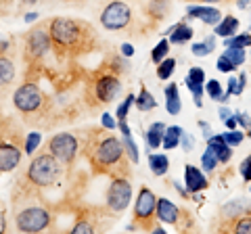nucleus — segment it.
<instances>
[{
	"label": "nucleus",
	"mask_w": 251,
	"mask_h": 234,
	"mask_svg": "<svg viewBox=\"0 0 251 234\" xmlns=\"http://www.w3.org/2000/svg\"><path fill=\"white\" fill-rule=\"evenodd\" d=\"M23 19H25L27 23H31V21H36V19H38V15H36V13H27V15H25V17H23Z\"/></svg>",
	"instance_id": "51"
},
{
	"label": "nucleus",
	"mask_w": 251,
	"mask_h": 234,
	"mask_svg": "<svg viewBox=\"0 0 251 234\" xmlns=\"http://www.w3.org/2000/svg\"><path fill=\"white\" fill-rule=\"evenodd\" d=\"M130 201H132V186L128 178H113L107 190V207L113 213H122L128 209Z\"/></svg>",
	"instance_id": "6"
},
{
	"label": "nucleus",
	"mask_w": 251,
	"mask_h": 234,
	"mask_svg": "<svg viewBox=\"0 0 251 234\" xmlns=\"http://www.w3.org/2000/svg\"><path fill=\"white\" fill-rule=\"evenodd\" d=\"M193 54H197V57H205V54H209V46L205 42H199V44H193V48H191Z\"/></svg>",
	"instance_id": "40"
},
{
	"label": "nucleus",
	"mask_w": 251,
	"mask_h": 234,
	"mask_svg": "<svg viewBox=\"0 0 251 234\" xmlns=\"http://www.w3.org/2000/svg\"><path fill=\"white\" fill-rule=\"evenodd\" d=\"M132 21V11L124 0H111L103 13H100V25L109 32H117V29L128 27Z\"/></svg>",
	"instance_id": "5"
},
{
	"label": "nucleus",
	"mask_w": 251,
	"mask_h": 234,
	"mask_svg": "<svg viewBox=\"0 0 251 234\" xmlns=\"http://www.w3.org/2000/svg\"><path fill=\"white\" fill-rule=\"evenodd\" d=\"M247 201H232V203H228L226 207H222V213L226 215V217H239V215H243V211L247 209V205H245Z\"/></svg>",
	"instance_id": "25"
},
{
	"label": "nucleus",
	"mask_w": 251,
	"mask_h": 234,
	"mask_svg": "<svg viewBox=\"0 0 251 234\" xmlns=\"http://www.w3.org/2000/svg\"><path fill=\"white\" fill-rule=\"evenodd\" d=\"M251 44V36L247 32H243L241 36H232V38H224V46L228 48V46H241V48H245V46Z\"/></svg>",
	"instance_id": "32"
},
{
	"label": "nucleus",
	"mask_w": 251,
	"mask_h": 234,
	"mask_svg": "<svg viewBox=\"0 0 251 234\" xmlns=\"http://www.w3.org/2000/svg\"><path fill=\"white\" fill-rule=\"evenodd\" d=\"M157 220L163 224H178L180 222V209L170 199L157 201Z\"/></svg>",
	"instance_id": "15"
},
{
	"label": "nucleus",
	"mask_w": 251,
	"mask_h": 234,
	"mask_svg": "<svg viewBox=\"0 0 251 234\" xmlns=\"http://www.w3.org/2000/svg\"><path fill=\"white\" fill-rule=\"evenodd\" d=\"M239 29V19L232 17V15H228L226 19H222L216 25V36H222V38H232L234 34H237Z\"/></svg>",
	"instance_id": "19"
},
{
	"label": "nucleus",
	"mask_w": 251,
	"mask_h": 234,
	"mask_svg": "<svg viewBox=\"0 0 251 234\" xmlns=\"http://www.w3.org/2000/svg\"><path fill=\"white\" fill-rule=\"evenodd\" d=\"M218 163H220V161H218V155L214 153V149H209V146H207V151L203 153V157H201L203 169H205V171H214Z\"/></svg>",
	"instance_id": "30"
},
{
	"label": "nucleus",
	"mask_w": 251,
	"mask_h": 234,
	"mask_svg": "<svg viewBox=\"0 0 251 234\" xmlns=\"http://www.w3.org/2000/svg\"><path fill=\"white\" fill-rule=\"evenodd\" d=\"M59 176H61V161L54 155L44 153L31 159L25 178L29 184L38 186V188H44V186H52L59 180Z\"/></svg>",
	"instance_id": "3"
},
{
	"label": "nucleus",
	"mask_w": 251,
	"mask_h": 234,
	"mask_svg": "<svg viewBox=\"0 0 251 234\" xmlns=\"http://www.w3.org/2000/svg\"><path fill=\"white\" fill-rule=\"evenodd\" d=\"M21 161V151L15 144L0 142V174L13 171Z\"/></svg>",
	"instance_id": "12"
},
{
	"label": "nucleus",
	"mask_w": 251,
	"mask_h": 234,
	"mask_svg": "<svg viewBox=\"0 0 251 234\" xmlns=\"http://www.w3.org/2000/svg\"><path fill=\"white\" fill-rule=\"evenodd\" d=\"M13 103L21 113L29 115V113L40 111V107L44 103V96H42V92H40V88H38L36 84H23V86H19V88L15 90Z\"/></svg>",
	"instance_id": "7"
},
{
	"label": "nucleus",
	"mask_w": 251,
	"mask_h": 234,
	"mask_svg": "<svg viewBox=\"0 0 251 234\" xmlns=\"http://www.w3.org/2000/svg\"><path fill=\"white\" fill-rule=\"evenodd\" d=\"M124 149H126V155L132 163H138V146L134 144V138L132 134H126L124 136Z\"/></svg>",
	"instance_id": "28"
},
{
	"label": "nucleus",
	"mask_w": 251,
	"mask_h": 234,
	"mask_svg": "<svg viewBox=\"0 0 251 234\" xmlns=\"http://www.w3.org/2000/svg\"><path fill=\"white\" fill-rule=\"evenodd\" d=\"M120 92V80L115 75H100L97 82H94V94H97L99 103H111Z\"/></svg>",
	"instance_id": "11"
},
{
	"label": "nucleus",
	"mask_w": 251,
	"mask_h": 234,
	"mask_svg": "<svg viewBox=\"0 0 251 234\" xmlns=\"http://www.w3.org/2000/svg\"><path fill=\"white\" fill-rule=\"evenodd\" d=\"M239 171H241L243 180H247V182H251V155H249V157H245V161H243V163H241V167H239Z\"/></svg>",
	"instance_id": "38"
},
{
	"label": "nucleus",
	"mask_w": 251,
	"mask_h": 234,
	"mask_svg": "<svg viewBox=\"0 0 251 234\" xmlns=\"http://www.w3.org/2000/svg\"><path fill=\"white\" fill-rule=\"evenodd\" d=\"M77 149H80V142L77 138L67 134V132H61V134H54L49 140V153L54 155L61 163H72L77 155Z\"/></svg>",
	"instance_id": "8"
},
{
	"label": "nucleus",
	"mask_w": 251,
	"mask_h": 234,
	"mask_svg": "<svg viewBox=\"0 0 251 234\" xmlns=\"http://www.w3.org/2000/svg\"><path fill=\"white\" fill-rule=\"evenodd\" d=\"M182 128L178 126H170L166 128V134H163V149H176V146L180 144V138H182Z\"/></svg>",
	"instance_id": "22"
},
{
	"label": "nucleus",
	"mask_w": 251,
	"mask_h": 234,
	"mask_svg": "<svg viewBox=\"0 0 251 234\" xmlns=\"http://www.w3.org/2000/svg\"><path fill=\"white\" fill-rule=\"evenodd\" d=\"M163 134H166V126L161 121H155L149 126V130L145 132V138H147V146L149 149H159L163 144Z\"/></svg>",
	"instance_id": "16"
},
{
	"label": "nucleus",
	"mask_w": 251,
	"mask_h": 234,
	"mask_svg": "<svg viewBox=\"0 0 251 234\" xmlns=\"http://www.w3.org/2000/svg\"><path fill=\"white\" fill-rule=\"evenodd\" d=\"M134 103H136V96H134V94H128V96H126L124 103L117 107V113H115V115H117V119H126V117H128L130 107L134 105Z\"/></svg>",
	"instance_id": "33"
},
{
	"label": "nucleus",
	"mask_w": 251,
	"mask_h": 234,
	"mask_svg": "<svg viewBox=\"0 0 251 234\" xmlns=\"http://www.w3.org/2000/svg\"><path fill=\"white\" fill-rule=\"evenodd\" d=\"M122 54L124 57H132V54H134V46L132 44H122Z\"/></svg>",
	"instance_id": "46"
},
{
	"label": "nucleus",
	"mask_w": 251,
	"mask_h": 234,
	"mask_svg": "<svg viewBox=\"0 0 251 234\" xmlns=\"http://www.w3.org/2000/svg\"><path fill=\"white\" fill-rule=\"evenodd\" d=\"M149 167L155 176H163L170 169V161L166 155H149Z\"/></svg>",
	"instance_id": "21"
},
{
	"label": "nucleus",
	"mask_w": 251,
	"mask_h": 234,
	"mask_svg": "<svg viewBox=\"0 0 251 234\" xmlns=\"http://www.w3.org/2000/svg\"><path fill=\"white\" fill-rule=\"evenodd\" d=\"M100 123H103V128L109 130V132L117 128V119H113L111 113H103V117H100Z\"/></svg>",
	"instance_id": "39"
},
{
	"label": "nucleus",
	"mask_w": 251,
	"mask_h": 234,
	"mask_svg": "<svg viewBox=\"0 0 251 234\" xmlns=\"http://www.w3.org/2000/svg\"><path fill=\"white\" fill-rule=\"evenodd\" d=\"M4 228H6V220H4V211L0 209V232H4Z\"/></svg>",
	"instance_id": "49"
},
{
	"label": "nucleus",
	"mask_w": 251,
	"mask_h": 234,
	"mask_svg": "<svg viewBox=\"0 0 251 234\" xmlns=\"http://www.w3.org/2000/svg\"><path fill=\"white\" fill-rule=\"evenodd\" d=\"M218 71H222V73H230V71H234V63L232 61L226 57V54H222V57L218 59Z\"/></svg>",
	"instance_id": "37"
},
{
	"label": "nucleus",
	"mask_w": 251,
	"mask_h": 234,
	"mask_svg": "<svg viewBox=\"0 0 251 234\" xmlns=\"http://www.w3.org/2000/svg\"><path fill=\"white\" fill-rule=\"evenodd\" d=\"M153 215H157V197L153 194L151 188L143 186L136 197V203H134V220L145 226L151 222Z\"/></svg>",
	"instance_id": "10"
},
{
	"label": "nucleus",
	"mask_w": 251,
	"mask_h": 234,
	"mask_svg": "<svg viewBox=\"0 0 251 234\" xmlns=\"http://www.w3.org/2000/svg\"><path fill=\"white\" fill-rule=\"evenodd\" d=\"M166 109L170 115H178L182 105H180V94H178V86L176 84H170L166 86Z\"/></svg>",
	"instance_id": "17"
},
{
	"label": "nucleus",
	"mask_w": 251,
	"mask_h": 234,
	"mask_svg": "<svg viewBox=\"0 0 251 234\" xmlns=\"http://www.w3.org/2000/svg\"><path fill=\"white\" fill-rule=\"evenodd\" d=\"M201 2H220V0H201Z\"/></svg>",
	"instance_id": "52"
},
{
	"label": "nucleus",
	"mask_w": 251,
	"mask_h": 234,
	"mask_svg": "<svg viewBox=\"0 0 251 234\" xmlns=\"http://www.w3.org/2000/svg\"><path fill=\"white\" fill-rule=\"evenodd\" d=\"M174 67H176L174 59H163L161 63L157 65V77H159V80H168V77L174 73Z\"/></svg>",
	"instance_id": "27"
},
{
	"label": "nucleus",
	"mask_w": 251,
	"mask_h": 234,
	"mask_svg": "<svg viewBox=\"0 0 251 234\" xmlns=\"http://www.w3.org/2000/svg\"><path fill=\"white\" fill-rule=\"evenodd\" d=\"M207 94H209V98H214V100H220V96L224 94L222 92V84H220L218 80H209V84H207Z\"/></svg>",
	"instance_id": "34"
},
{
	"label": "nucleus",
	"mask_w": 251,
	"mask_h": 234,
	"mask_svg": "<svg viewBox=\"0 0 251 234\" xmlns=\"http://www.w3.org/2000/svg\"><path fill=\"white\" fill-rule=\"evenodd\" d=\"M168 34H172L170 40L174 44H184V42H188L193 38V27H188L184 21H180V23H176V25L170 29Z\"/></svg>",
	"instance_id": "18"
},
{
	"label": "nucleus",
	"mask_w": 251,
	"mask_h": 234,
	"mask_svg": "<svg viewBox=\"0 0 251 234\" xmlns=\"http://www.w3.org/2000/svg\"><path fill=\"white\" fill-rule=\"evenodd\" d=\"M52 217L46 207H25L15 217L19 232H42L50 226Z\"/></svg>",
	"instance_id": "4"
},
{
	"label": "nucleus",
	"mask_w": 251,
	"mask_h": 234,
	"mask_svg": "<svg viewBox=\"0 0 251 234\" xmlns=\"http://www.w3.org/2000/svg\"><path fill=\"white\" fill-rule=\"evenodd\" d=\"M50 44H52L50 32H46L42 25L34 27L25 38V57H27V61H40L44 54L50 50Z\"/></svg>",
	"instance_id": "9"
},
{
	"label": "nucleus",
	"mask_w": 251,
	"mask_h": 234,
	"mask_svg": "<svg viewBox=\"0 0 251 234\" xmlns=\"http://www.w3.org/2000/svg\"><path fill=\"white\" fill-rule=\"evenodd\" d=\"M168 52H170V42L166 40V38H163V40H159V44L155 46L153 48V52H151V61L155 65H159L163 59L168 57Z\"/></svg>",
	"instance_id": "24"
},
{
	"label": "nucleus",
	"mask_w": 251,
	"mask_h": 234,
	"mask_svg": "<svg viewBox=\"0 0 251 234\" xmlns=\"http://www.w3.org/2000/svg\"><path fill=\"white\" fill-rule=\"evenodd\" d=\"M234 117H237V123L241 128H249V115L247 113H234Z\"/></svg>",
	"instance_id": "43"
},
{
	"label": "nucleus",
	"mask_w": 251,
	"mask_h": 234,
	"mask_svg": "<svg viewBox=\"0 0 251 234\" xmlns=\"http://www.w3.org/2000/svg\"><path fill=\"white\" fill-rule=\"evenodd\" d=\"M237 234H251V215H239L234 217V226L230 228Z\"/></svg>",
	"instance_id": "26"
},
{
	"label": "nucleus",
	"mask_w": 251,
	"mask_h": 234,
	"mask_svg": "<svg viewBox=\"0 0 251 234\" xmlns=\"http://www.w3.org/2000/svg\"><path fill=\"white\" fill-rule=\"evenodd\" d=\"M42 142V134L40 132H31V134L25 136V155H34L36 149Z\"/></svg>",
	"instance_id": "31"
},
{
	"label": "nucleus",
	"mask_w": 251,
	"mask_h": 234,
	"mask_svg": "<svg viewBox=\"0 0 251 234\" xmlns=\"http://www.w3.org/2000/svg\"><path fill=\"white\" fill-rule=\"evenodd\" d=\"M205 44L209 46V50H211V52H214V48H216V38H214V36H209V38H207V40H205Z\"/></svg>",
	"instance_id": "48"
},
{
	"label": "nucleus",
	"mask_w": 251,
	"mask_h": 234,
	"mask_svg": "<svg viewBox=\"0 0 251 234\" xmlns=\"http://www.w3.org/2000/svg\"><path fill=\"white\" fill-rule=\"evenodd\" d=\"M249 136H251V123H249Z\"/></svg>",
	"instance_id": "53"
},
{
	"label": "nucleus",
	"mask_w": 251,
	"mask_h": 234,
	"mask_svg": "<svg viewBox=\"0 0 251 234\" xmlns=\"http://www.w3.org/2000/svg\"><path fill=\"white\" fill-rule=\"evenodd\" d=\"M15 80V65L11 59L0 57V88L2 86H9Z\"/></svg>",
	"instance_id": "20"
},
{
	"label": "nucleus",
	"mask_w": 251,
	"mask_h": 234,
	"mask_svg": "<svg viewBox=\"0 0 251 234\" xmlns=\"http://www.w3.org/2000/svg\"><path fill=\"white\" fill-rule=\"evenodd\" d=\"M136 109L138 111H143V113H147V111H151V109H155L157 107V103H155V96L149 92L147 88H140V94L136 96Z\"/></svg>",
	"instance_id": "23"
},
{
	"label": "nucleus",
	"mask_w": 251,
	"mask_h": 234,
	"mask_svg": "<svg viewBox=\"0 0 251 234\" xmlns=\"http://www.w3.org/2000/svg\"><path fill=\"white\" fill-rule=\"evenodd\" d=\"M224 54H226V57H228V59L232 61L234 67H239V65L245 63V50H243L241 46H228Z\"/></svg>",
	"instance_id": "29"
},
{
	"label": "nucleus",
	"mask_w": 251,
	"mask_h": 234,
	"mask_svg": "<svg viewBox=\"0 0 251 234\" xmlns=\"http://www.w3.org/2000/svg\"><path fill=\"white\" fill-rule=\"evenodd\" d=\"M180 142H182V146H184V151H191L193 149V140H191V136H188V134H184V132H182V138H180Z\"/></svg>",
	"instance_id": "44"
},
{
	"label": "nucleus",
	"mask_w": 251,
	"mask_h": 234,
	"mask_svg": "<svg viewBox=\"0 0 251 234\" xmlns=\"http://www.w3.org/2000/svg\"><path fill=\"white\" fill-rule=\"evenodd\" d=\"M226 92H228V94H243V90H241V86H239V77H230Z\"/></svg>",
	"instance_id": "41"
},
{
	"label": "nucleus",
	"mask_w": 251,
	"mask_h": 234,
	"mask_svg": "<svg viewBox=\"0 0 251 234\" xmlns=\"http://www.w3.org/2000/svg\"><path fill=\"white\" fill-rule=\"evenodd\" d=\"M184 182H186V190L188 192H199V190H205L207 188V180L205 176L201 174V169H197L195 165H186L184 167Z\"/></svg>",
	"instance_id": "14"
},
{
	"label": "nucleus",
	"mask_w": 251,
	"mask_h": 234,
	"mask_svg": "<svg viewBox=\"0 0 251 234\" xmlns=\"http://www.w3.org/2000/svg\"><path fill=\"white\" fill-rule=\"evenodd\" d=\"M86 153H88V159L94 167L100 171H109L124 161L126 149H124V140L111 134H103V132H94Z\"/></svg>",
	"instance_id": "2"
},
{
	"label": "nucleus",
	"mask_w": 251,
	"mask_h": 234,
	"mask_svg": "<svg viewBox=\"0 0 251 234\" xmlns=\"http://www.w3.org/2000/svg\"><path fill=\"white\" fill-rule=\"evenodd\" d=\"M237 6H239V9H243V11L249 9V0H237Z\"/></svg>",
	"instance_id": "50"
},
{
	"label": "nucleus",
	"mask_w": 251,
	"mask_h": 234,
	"mask_svg": "<svg viewBox=\"0 0 251 234\" xmlns=\"http://www.w3.org/2000/svg\"><path fill=\"white\" fill-rule=\"evenodd\" d=\"M224 123H226V128H230V130H234V128L239 126V123H237V117H234V115L230 117V119H226Z\"/></svg>",
	"instance_id": "47"
},
{
	"label": "nucleus",
	"mask_w": 251,
	"mask_h": 234,
	"mask_svg": "<svg viewBox=\"0 0 251 234\" xmlns=\"http://www.w3.org/2000/svg\"><path fill=\"white\" fill-rule=\"evenodd\" d=\"M72 232H74V234H77V232H94V226H92V224H86V222H80V224L74 226Z\"/></svg>",
	"instance_id": "42"
},
{
	"label": "nucleus",
	"mask_w": 251,
	"mask_h": 234,
	"mask_svg": "<svg viewBox=\"0 0 251 234\" xmlns=\"http://www.w3.org/2000/svg\"><path fill=\"white\" fill-rule=\"evenodd\" d=\"M74 2H77V0H74Z\"/></svg>",
	"instance_id": "54"
},
{
	"label": "nucleus",
	"mask_w": 251,
	"mask_h": 234,
	"mask_svg": "<svg viewBox=\"0 0 251 234\" xmlns=\"http://www.w3.org/2000/svg\"><path fill=\"white\" fill-rule=\"evenodd\" d=\"M243 138H245V134H243V132H237V130H230V132H226V134H224V140H226V142H228L230 146L241 144Z\"/></svg>",
	"instance_id": "36"
},
{
	"label": "nucleus",
	"mask_w": 251,
	"mask_h": 234,
	"mask_svg": "<svg viewBox=\"0 0 251 234\" xmlns=\"http://www.w3.org/2000/svg\"><path fill=\"white\" fill-rule=\"evenodd\" d=\"M49 32L57 50L65 52H82L88 48L90 40H94V32L82 21H74L67 17H57L50 21Z\"/></svg>",
	"instance_id": "1"
},
{
	"label": "nucleus",
	"mask_w": 251,
	"mask_h": 234,
	"mask_svg": "<svg viewBox=\"0 0 251 234\" xmlns=\"http://www.w3.org/2000/svg\"><path fill=\"white\" fill-rule=\"evenodd\" d=\"M186 82H193V84H203L205 82V73H203L201 67H193L186 75Z\"/></svg>",
	"instance_id": "35"
},
{
	"label": "nucleus",
	"mask_w": 251,
	"mask_h": 234,
	"mask_svg": "<svg viewBox=\"0 0 251 234\" xmlns=\"http://www.w3.org/2000/svg\"><path fill=\"white\" fill-rule=\"evenodd\" d=\"M218 113H220V119H222V121H226V119H230V117H232V111L228 107H220Z\"/></svg>",
	"instance_id": "45"
},
{
	"label": "nucleus",
	"mask_w": 251,
	"mask_h": 234,
	"mask_svg": "<svg viewBox=\"0 0 251 234\" xmlns=\"http://www.w3.org/2000/svg\"><path fill=\"white\" fill-rule=\"evenodd\" d=\"M186 15L193 19H201L207 25H218L220 19H222V13L214 9V6H188Z\"/></svg>",
	"instance_id": "13"
}]
</instances>
